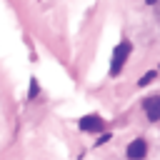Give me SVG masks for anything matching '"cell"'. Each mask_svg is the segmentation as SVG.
<instances>
[{
    "mask_svg": "<svg viewBox=\"0 0 160 160\" xmlns=\"http://www.w3.org/2000/svg\"><path fill=\"white\" fill-rule=\"evenodd\" d=\"M155 75H158L155 70H150V72H145V75H142V78L138 80V85H140V88H145V85H150V82L155 80Z\"/></svg>",
    "mask_w": 160,
    "mask_h": 160,
    "instance_id": "obj_5",
    "label": "cell"
},
{
    "mask_svg": "<svg viewBox=\"0 0 160 160\" xmlns=\"http://www.w3.org/2000/svg\"><path fill=\"white\" fill-rule=\"evenodd\" d=\"M78 125H80L82 132H100L102 130V118L100 115H85V118L78 120Z\"/></svg>",
    "mask_w": 160,
    "mask_h": 160,
    "instance_id": "obj_2",
    "label": "cell"
},
{
    "mask_svg": "<svg viewBox=\"0 0 160 160\" xmlns=\"http://www.w3.org/2000/svg\"><path fill=\"white\" fill-rule=\"evenodd\" d=\"M38 90H40V82L32 78V80H30V92H28V98H30V100H32V98H38Z\"/></svg>",
    "mask_w": 160,
    "mask_h": 160,
    "instance_id": "obj_6",
    "label": "cell"
},
{
    "mask_svg": "<svg viewBox=\"0 0 160 160\" xmlns=\"http://www.w3.org/2000/svg\"><path fill=\"white\" fill-rule=\"evenodd\" d=\"M145 152H148V142H145L142 138L132 140V142L128 145V150H125V155H128L130 160H142V158H145Z\"/></svg>",
    "mask_w": 160,
    "mask_h": 160,
    "instance_id": "obj_4",
    "label": "cell"
},
{
    "mask_svg": "<svg viewBox=\"0 0 160 160\" xmlns=\"http://www.w3.org/2000/svg\"><path fill=\"white\" fill-rule=\"evenodd\" d=\"M142 110H145L148 120L158 122V120H160V95H152V98L142 100Z\"/></svg>",
    "mask_w": 160,
    "mask_h": 160,
    "instance_id": "obj_3",
    "label": "cell"
},
{
    "mask_svg": "<svg viewBox=\"0 0 160 160\" xmlns=\"http://www.w3.org/2000/svg\"><path fill=\"white\" fill-rule=\"evenodd\" d=\"M152 2H155V0H148V5H152Z\"/></svg>",
    "mask_w": 160,
    "mask_h": 160,
    "instance_id": "obj_7",
    "label": "cell"
},
{
    "mask_svg": "<svg viewBox=\"0 0 160 160\" xmlns=\"http://www.w3.org/2000/svg\"><path fill=\"white\" fill-rule=\"evenodd\" d=\"M130 50H132V45H130L128 40H120V45L112 50V60H110V75H112V78H115V75H120L122 65L128 62V55H130Z\"/></svg>",
    "mask_w": 160,
    "mask_h": 160,
    "instance_id": "obj_1",
    "label": "cell"
}]
</instances>
